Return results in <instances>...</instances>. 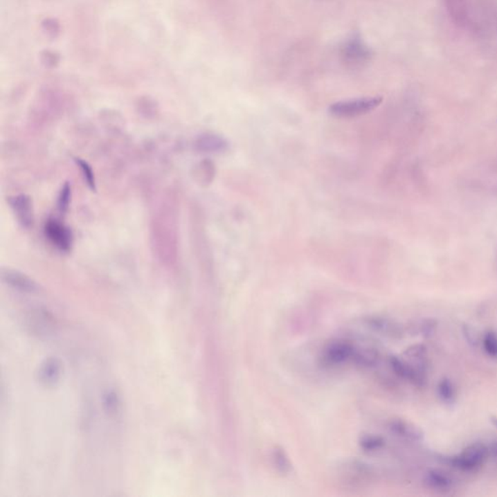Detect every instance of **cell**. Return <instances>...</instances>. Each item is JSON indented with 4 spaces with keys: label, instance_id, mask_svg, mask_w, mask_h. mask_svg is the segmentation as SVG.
Segmentation results:
<instances>
[{
    "label": "cell",
    "instance_id": "1",
    "mask_svg": "<svg viewBox=\"0 0 497 497\" xmlns=\"http://www.w3.org/2000/svg\"><path fill=\"white\" fill-rule=\"evenodd\" d=\"M489 455V447L482 443H473L458 455L445 458V462L458 471L474 473L479 471L486 464Z\"/></svg>",
    "mask_w": 497,
    "mask_h": 497
},
{
    "label": "cell",
    "instance_id": "2",
    "mask_svg": "<svg viewBox=\"0 0 497 497\" xmlns=\"http://www.w3.org/2000/svg\"><path fill=\"white\" fill-rule=\"evenodd\" d=\"M381 96L356 98V100L338 101L329 106L328 112L338 119H352L368 114L382 103Z\"/></svg>",
    "mask_w": 497,
    "mask_h": 497
},
{
    "label": "cell",
    "instance_id": "3",
    "mask_svg": "<svg viewBox=\"0 0 497 497\" xmlns=\"http://www.w3.org/2000/svg\"><path fill=\"white\" fill-rule=\"evenodd\" d=\"M356 346L346 339H335L323 347L322 361L325 365L341 366L349 361L353 363Z\"/></svg>",
    "mask_w": 497,
    "mask_h": 497
},
{
    "label": "cell",
    "instance_id": "4",
    "mask_svg": "<svg viewBox=\"0 0 497 497\" xmlns=\"http://www.w3.org/2000/svg\"><path fill=\"white\" fill-rule=\"evenodd\" d=\"M388 366L397 377L411 383L417 388H424L428 381L426 371L417 368L403 356H390Z\"/></svg>",
    "mask_w": 497,
    "mask_h": 497
},
{
    "label": "cell",
    "instance_id": "5",
    "mask_svg": "<svg viewBox=\"0 0 497 497\" xmlns=\"http://www.w3.org/2000/svg\"><path fill=\"white\" fill-rule=\"evenodd\" d=\"M46 237L60 252L67 253L73 245V233L69 226L55 219H49L44 226Z\"/></svg>",
    "mask_w": 497,
    "mask_h": 497
},
{
    "label": "cell",
    "instance_id": "6",
    "mask_svg": "<svg viewBox=\"0 0 497 497\" xmlns=\"http://www.w3.org/2000/svg\"><path fill=\"white\" fill-rule=\"evenodd\" d=\"M9 204L21 228L30 229L35 224L33 200L25 194L9 197Z\"/></svg>",
    "mask_w": 497,
    "mask_h": 497
},
{
    "label": "cell",
    "instance_id": "7",
    "mask_svg": "<svg viewBox=\"0 0 497 497\" xmlns=\"http://www.w3.org/2000/svg\"><path fill=\"white\" fill-rule=\"evenodd\" d=\"M388 428L393 435L407 442L419 443L424 438L423 429L407 419H392L388 422Z\"/></svg>",
    "mask_w": 497,
    "mask_h": 497
},
{
    "label": "cell",
    "instance_id": "8",
    "mask_svg": "<svg viewBox=\"0 0 497 497\" xmlns=\"http://www.w3.org/2000/svg\"><path fill=\"white\" fill-rule=\"evenodd\" d=\"M363 323L371 332L388 338H400L403 334L401 325L390 318L369 316L363 318Z\"/></svg>",
    "mask_w": 497,
    "mask_h": 497
},
{
    "label": "cell",
    "instance_id": "9",
    "mask_svg": "<svg viewBox=\"0 0 497 497\" xmlns=\"http://www.w3.org/2000/svg\"><path fill=\"white\" fill-rule=\"evenodd\" d=\"M1 278L4 283L21 293H36L39 291V286L35 280L18 270L2 269Z\"/></svg>",
    "mask_w": 497,
    "mask_h": 497
},
{
    "label": "cell",
    "instance_id": "10",
    "mask_svg": "<svg viewBox=\"0 0 497 497\" xmlns=\"http://www.w3.org/2000/svg\"><path fill=\"white\" fill-rule=\"evenodd\" d=\"M62 375V364L60 359L49 358L40 364L37 380L45 388H54L60 383Z\"/></svg>",
    "mask_w": 497,
    "mask_h": 497
},
{
    "label": "cell",
    "instance_id": "11",
    "mask_svg": "<svg viewBox=\"0 0 497 497\" xmlns=\"http://www.w3.org/2000/svg\"><path fill=\"white\" fill-rule=\"evenodd\" d=\"M195 149L201 153L219 154L228 151V140L216 134H204L199 135L195 142Z\"/></svg>",
    "mask_w": 497,
    "mask_h": 497
},
{
    "label": "cell",
    "instance_id": "12",
    "mask_svg": "<svg viewBox=\"0 0 497 497\" xmlns=\"http://www.w3.org/2000/svg\"><path fill=\"white\" fill-rule=\"evenodd\" d=\"M424 484L426 487L437 492L452 491L455 486V480L447 472L440 469H431L424 474Z\"/></svg>",
    "mask_w": 497,
    "mask_h": 497
},
{
    "label": "cell",
    "instance_id": "13",
    "mask_svg": "<svg viewBox=\"0 0 497 497\" xmlns=\"http://www.w3.org/2000/svg\"><path fill=\"white\" fill-rule=\"evenodd\" d=\"M381 361V353L375 347L356 346L353 359V363L361 368H371L378 365Z\"/></svg>",
    "mask_w": 497,
    "mask_h": 497
},
{
    "label": "cell",
    "instance_id": "14",
    "mask_svg": "<svg viewBox=\"0 0 497 497\" xmlns=\"http://www.w3.org/2000/svg\"><path fill=\"white\" fill-rule=\"evenodd\" d=\"M403 358L409 361L410 363L416 365L417 368L426 371V363H428V351L423 344H416L410 346L403 354Z\"/></svg>",
    "mask_w": 497,
    "mask_h": 497
},
{
    "label": "cell",
    "instance_id": "15",
    "mask_svg": "<svg viewBox=\"0 0 497 497\" xmlns=\"http://www.w3.org/2000/svg\"><path fill=\"white\" fill-rule=\"evenodd\" d=\"M439 399L445 404H453L457 400V388L451 379L444 377L437 383Z\"/></svg>",
    "mask_w": 497,
    "mask_h": 497
},
{
    "label": "cell",
    "instance_id": "16",
    "mask_svg": "<svg viewBox=\"0 0 497 497\" xmlns=\"http://www.w3.org/2000/svg\"><path fill=\"white\" fill-rule=\"evenodd\" d=\"M345 55L351 62H361V60L363 62L364 60L368 59L369 51L359 38L354 37L345 48Z\"/></svg>",
    "mask_w": 497,
    "mask_h": 497
},
{
    "label": "cell",
    "instance_id": "17",
    "mask_svg": "<svg viewBox=\"0 0 497 497\" xmlns=\"http://www.w3.org/2000/svg\"><path fill=\"white\" fill-rule=\"evenodd\" d=\"M359 446L366 453H376L382 450L386 445L385 439L376 434H363L359 438Z\"/></svg>",
    "mask_w": 497,
    "mask_h": 497
},
{
    "label": "cell",
    "instance_id": "18",
    "mask_svg": "<svg viewBox=\"0 0 497 497\" xmlns=\"http://www.w3.org/2000/svg\"><path fill=\"white\" fill-rule=\"evenodd\" d=\"M102 406L106 414L111 417L117 416L120 410V398L114 390H106L102 395Z\"/></svg>",
    "mask_w": 497,
    "mask_h": 497
},
{
    "label": "cell",
    "instance_id": "19",
    "mask_svg": "<svg viewBox=\"0 0 497 497\" xmlns=\"http://www.w3.org/2000/svg\"><path fill=\"white\" fill-rule=\"evenodd\" d=\"M272 460H273L274 467L282 474H288L291 471V460L283 449L274 448V450L272 451Z\"/></svg>",
    "mask_w": 497,
    "mask_h": 497
},
{
    "label": "cell",
    "instance_id": "20",
    "mask_svg": "<svg viewBox=\"0 0 497 497\" xmlns=\"http://www.w3.org/2000/svg\"><path fill=\"white\" fill-rule=\"evenodd\" d=\"M482 347L487 356L497 359V332L494 330L485 332L482 335Z\"/></svg>",
    "mask_w": 497,
    "mask_h": 497
},
{
    "label": "cell",
    "instance_id": "21",
    "mask_svg": "<svg viewBox=\"0 0 497 497\" xmlns=\"http://www.w3.org/2000/svg\"><path fill=\"white\" fill-rule=\"evenodd\" d=\"M74 161L76 165L78 166L79 170H81L82 176H83L86 184L88 185V187L90 188L91 190H96V182L95 173H93V170H91L90 164L79 158H75Z\"/></svg>",
    "mask_w": 497,
    "mask_h": 497
},
{
    "label": "cell",
    "instance_id": "22",
    "mask_svg": "<svg viewBox=\"0 0 497 497\" xmlns=\"http://www.w3.org/2000/svg\"><path fill=\"white\" fill-rule=\"evenodd\" d=\"M71 185L69 182L64 183L60 190L59 197H57V206L60 213L65 214L69 210L70 202H71Z\"/></svg>",
    "mask_w": 497,
    "mask_h": 497
},
{
    "label": "cell",
    "instance_id": "23",
    "mask_svg": "<svg viewBox=\"0 0 497 497\" xmlns=\"http://www.w3.org/2000/svg\"><path fill=\"white\" fill-rule=\"evenodd\" d=\"M436 327H437V322H436L435 320H433V318H426V320H422V322L419 323L417 328H418V332L421 335L429 337L435 332Z\"/></svg>",
    "mask_w": 497,
    "mask_h": 497
},
{
    "label": "cell",
    "instance_id": "24",
    "mask_svg": "<svg viewBox=\"0 0 497 497\" xmlns=\"http://www.w3.org/2000/svg\"><path fill=\"white\" fill-rule=\"evenodd\" d=\"M489 450H491V453H492V455L497 458V440L494 441V442L491 444V447H489Z\"/></svg>",
    "mask_w": 497,
    "mask_h": 497
},
{
    "label": "cell",
    "instance_id": "25",
    "mask_svg": "<svg viewBox=\"0 0 497 497\" xmlns=\"http://www.w3.org/2000/svg\"><path fill=\"white\" fill-rule=\"evenodd\" d=\"M491 424H494V426H496V428H497V417H491Z\"/></svg>",
    "mask_w": 497,
    "mask_h": 497
}]
</instances>
